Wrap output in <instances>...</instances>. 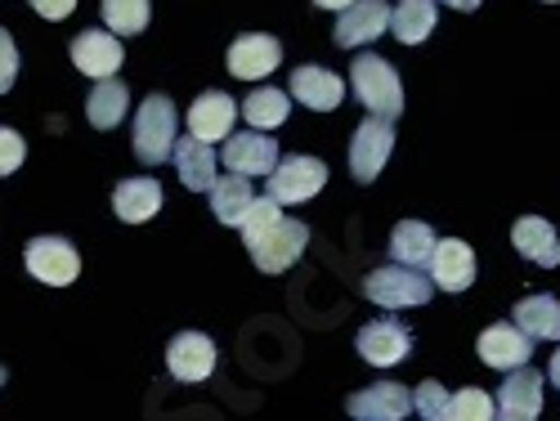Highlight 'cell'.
Instances as JSON below:
<instances>
[{
    "instance_id": "cell-1",
    "label": "cell",
    "mask_w": 560,
    "mask_h": 421,
    "mask_svg": "<svg viewBox=\"0 0 560 421\" xmlns=\"http://www.w3.org/2000/svg\"><path fill=\"white\" fill-rule=\"evenodd\" d=\"M238 229H243V243H247V252H252V260H256L260 273L292 269L301 260V252L310 247V229L301 220L283 215V207H278L273 198H256L243 211Z\"/></svg>"
},
{
    "instance_id": "cell-2",
    "label": "cell",
    "mask_w": 560,
    "mask_h": 421,
    "mask_svg": "<svg viewBox=\"0 0 560 421\" xmlns=\"http://www.w3.org/2000/svg\"><path fill=\"white\" fill-rule=\"evenodd\" d=\"M350 81H354V95L372 117H386L395 121L404 113V85L399 72L382 59V55H354L350 63Z\"/></svg>"
},
{
    "instance_id": "cell-3",
    "label": "cell",
    "mask_w": 560,
    "mask_h": 421,
    "mask_svg": "<svg viewBox=\"0 0 560 421\" xmlns=\"http://www.w3.org/2000/svg\"><path fill=\"white\" fill-rule=\"evenodd\" d=\"M363 296L382 309H412L431 301V278L412 265H386L363 278Z\"/></svg>"
},
{
    "instance_id": "cell-4",
    "label": "cell",
    "mask_w": 560,
    "mask_h": 421,
    "mask_svg": "<svg viewBox=\"0 0 560 421\" xmlns=\"http://www.w3.org/2000/svg\"><path fill=\"white\" fill-rule=\"evenodd\" d=\"M175 149V104L166 95H149L135 113V157L144 166H162Z\"/></svg>"
},
{
    "instance_id": "cell-5",
    "label": "cell",
    "mask_w": 560,
    "mask_h": 421,
    "mask_svg": "<svg viewBox=\"0 0 560 421\" xmlns=\"http://www.w3.org/2000/svg\"><path fill=\"white\" fill-rule=\"evenodd\" d=\"M390 153H395V121L368 117L354 130V139H350V175L359 184H372V179L382 175V166L390 162Z\"/></svg>"
},
{
    "instance_id": "cell-6",
    "label": "cell",
    "mask_w": 560,
    "mask_h": 421,
    "mask_svg": "<svg viewBox=\"0 0 560 421\" xmlns=\"http://www.w3.org/2000/svg\"><path fill=\"white\" fill-rule=\"evenodd\" d=\"M323 184H328V162L318 157H288L269 171V198L278 207H296V202H310Z\"/></svg>"
},
{
    "instance_id": "cell-7",
    "label": "cell",
    "mask_w": 560,
    "mask_h": 421,
    "mask_svg": "<svg viewBox=\"0 0 560 421\" xmlns=\"http://www.w3.org/2000/svg\"><path fill=\"white\" fill-rule=\"evenodd\" d=\"M23 260H27V273L40 278V283H50V288H68L72 278L81 273L77 247H72L68 238H55V233H45V238H32L27 252H23Z\"/></svg>"
},
{
    "instance_id": "cell-8",
    "label": "cell",
    "mask_w": 560,
    "mask_h": 421,
    "mask_svg": "<svg viewBox=\"0 0 560 421\" xmlns=\"http://www.w3.org/2000/svg\"><path fill=\"white\" fill-rule=\"evenodd\" d=\"M359 359L372 363V367H395L399 359H408L412 350V327H404L399 318H372L359 327Z\"/></svg>"
},
{
    "instance_id": "cell-9",
    "label": "cell",
    "mask_w": 560,
    "mask_h": 421,
    "mask_svg": "<svg viewBox=\"0 0 560 421\" xmlns=\"http://www.w3.org/2000/svg\"><path fill=\"white\" fill-rule=\"evenodd\" d=\"M493 412L502 421H534L542 412V377H538V367H529V363L511 367L502 390H498V399H493Z\"/></svg>"
},
{
    "instance_id": "cell-10",
    "label": "cell",
    "mask_w": 560,
    "mask_h": 421,
    "mask_svg": "<svg viewBox=\"0 0 560 421\" xmlns=\"http://www.w3.org/2000/svg\"><path fill=\"white\" fill-rule=\"evenodd\" d=\"M220 162L233 171V175H269L278 166V144L269 130H243V135H229L224 139V153Z\"/></svg>"
},
{
    "instance_id": "cell-11",
    "label": "cell",
    "mask_w": 560,
    "mask_h": 421,
    "mask_svg": "<svg viewBox=\"0 0 560 421\" xmlns=\"http://www.w3.org/2000/svg\"><path fill=\"white\" fill-rule=\"evenodd\" d=\"M386 27H390V5L386 0H354V5L341 10L332 40L341 45V50H359V45L377 40Z\"/></svg>"
},
{
    "instance_id": "cell-12",
    "label": "cell",
    "mask_w": 560,
    "mask_h": 421,
    "mask_svg": "<svg viewBox=\"0 0 560 421\" xmlns=\"http://www.w3.org/2000/svg\"><path fill=\"white\" fill-rule=\"evenodd\" d=\"M121 59H126L121 40H117L113 32H104V27H85V32L72 40V68L85 72V77H95V81L117 77Z\"/></svg>"
},
{
    "instance_id": "cell-13",
    "label": "cell",
    "mask_w": 560,
    "mask_h": 421,
    "mask_svg": "<svg viewBox=\"0 0 560 421\" xmlns=\"http://www.w3.org/2000/svg\"><path fill=\"white\" fill-rule=\"evenodd\" d=\"M166 367L175 382H207L215 372V341L207 332H179L171 346H166Z\"/></svg>"
},
{
    "instance_id": "cell-14",
    "label": "cell",
    "mask_w": 560,
    "mask_h": 421,
    "mask_svg": "<svg viewBox=\"0 0 560 421\" xmlns=\"http://www.w3.org/2000/svg\"><path fill=\"white\" fill-rule=\"evenodd\" d=\"M278 63H283V45H278L273 36H265V32H247V36H238L229 45V72L238 81H260Z\"/></svg>"
},
{
    "instance_id": "cell-15",
    "label": "cell",
    "mask_w": 560,
    "mask_h": 421,
    "mask_svg": "<svg viewBox=\"0 0 560 421\" xmlns=\"http://www.w3.org/2000/svg\"><path fill=\"white\" fill-rule=\"evenodd\" d=\"M427 269L435 273L440 292H466L476 283V252L466 247L462 238H435V252H431Z\"/></svg>"
},
{
    "instance_id": "cell-16",
    "label": "cell",
    "mask_w": 560,
    "mask_h": 421,
    "mask_svg": "<svg viewBox=\"0 0 560 421\" xmlns=\"http://www.w3.org/2000/svg\"><path fill=\"white\" fill-rule=\"evenodd\" d=\"M480 359H485V367H493V372H511V367H521V363H529V354H534V341L521 332L516 323H493V327H485L480 332Z\"/></svg>"
},
{
    "instance_id": "cell-17",
    "label": "cell",
    "mask_w": 560,
    "mask_h": 421,
    "mask_svg": "<svg viewBox=\"0 0 560 421\" xmlns=\"http://www.w3.org/2000/svg\"><path fill=\"white\" fill-rule=\"evenodd\" d=\"M346 408L359 421H399L412 412V390H404L399 382H377L368 390H354Z\"/></svg>"
},
{
    "instance_id": "cell-18",
    "label": "cell",
    "mask_w": 560,
    "mask_h": 421,
    "mask_svg": "<svg viewBox=\"0 0 560 421\" xmlns=\"http://www.w3.org/2000/svg\"><path fill=\"white\" fill-rule=\"evenodd\" d=\"M233 121H238V104H233V95H224V90H207V95H198L189 108V135H198L202 144L229 139Z\"/></svg>"
},
{
    "instance_id": "cell-19",
    "label": "cell",
    "mask_w": 560,
    "mask_h": 421,
    "mask_svg": "<svg viewBox=\"0 0 560 421\" xmlns=\"http://www.w3.org/2000/svg\"><path fill=\"white\" fill-rule=\"evenodd\" d=\"M292 95H296L310 113H332V108H341V100H346V81H341L337 72H328V68L305 63V68L292 72Z\"/></svg>"
},
{
    "instance_id": "cell-20",
    "label": "cell",
    "mask_w": 560,
    "mask_h": 421,
    "mask_svg": "<svg viewBox=\"0 0 560 421\" xmlns=\"http://www.w3.org/2000/svg\"><path fill=\"white\" fill-rule=\"evenodd\" d=\"M511 243H516V252L542 269H556L560 265V238L556 229L542 220V215H521L516 224H511Z\"/></svg>"
},
{
    "instance_id": "cell-21",
    "label": "cell",
    "mask_w": 560,
    "mask_h": 421,
    "mask_svg": "<svg viewBox=\"0 0 560 421\" xmlns=\"http://www.w3.org/2000/svg\"><path fill=\"white\" fill-rule=\"evenodd\" d=\"M171 162H175V171H179V184H184V189L207 194L211 184H215V153H211V144H202L198 135L179 139V144L171 149Z\"/></svg>"
},
{
    "instance_id": "cell-22",
    "label": "cell",
    "mask_w": 560,
    "mask_h": 421,
    "mask_svg": "<svg viewBox=\"0 0 560 421\" xmlns=\"http://www.w3.org/2000/svg\"><path fill=\"white\" fill-rule=\"evenodd\" d=\"M113 211L126 220V224H144L162 211V184L158 179H121L113 189Z\"/></svg>"
},
{
    "instance_id": "cell-23",
    "label": "cell",
    "mask_w": 560,
    "mask_h": 421,
    "mask_svg": "<svg viewBox=\"0 0 560 421\" xmlns=\"http://www.w3.org/2000/svg\"><path fill=\"white\" fill-rule=\"evenodd\" d=\"M431 252H435V229L431 224H422V220L395 224V233H390V260L412 265V269H427Z\"/></svg>"
},
{
    "instance_id": "cell-24",
    "label": "cell",
    "mask_w": 560,
    "mask_h": 421,
    "mask_svg": "<svg viewBox=\"0 0 560 421\" xmlns=\"http://www.w3.org/2000/svg\"><path fill=\"white\" fill-rule=\"evenodd\" d=\"M516 327L529 341H560V301L538 292L516 305Z\"/></svg>"
},
{
    "instance_id": "cell-25",
    "label": "cell",
    "mask_w": 560,
    "mask_h": 421,
    "mask_svg": "<svg viewBox=\"0 0 560 421\" xmlns=\"http://www.w3.org/2000/svg\"><path fill=\"white\" fill-rule=\"evenodd\" d=\"M126 108H130V90H126V81H113V77L95 81V90H90V100H85V117L95 130H113L126 117Z\"/></svg>"
},
{
    "instance_id": "cell-26",
    "label": "cell",
    "mask_w": 560,
    "mask_h": 421,
    "mask_svg": "<svg viewBox=\"0 0 560 421\" xmlns=\"http://www.w3.org/2000/svg\"><path fill=\"white\" fill-rule=\"evenodd\" d=\"M211 211H215V220L220 224H233V229H238V220H243V211L256 202V194H252V184H247V175H215V184H211Z\"/></svg>"
},
{
    "instance_id": "cell-27",
    "label": "cell",
    "mask_w": 560,
    "mask_h": 421,
    "mask_svg": "<svg viewBox=\"0 0 560 421\" xmlns=\"http://www.w3.org/2000/svg\"><path fill=\"white\" fill-rule=\"evenodd\" d=\"M238 113L247 117V126L252 130H278L288 117H292V104H288V95L283 90H273V85H256L252 95L238 104Z\"/></svg>"
},
{
    "instance_id": "cell-28",
    "label": "cell",
    "mask_w": 560,
    "mask_h": 421,
    "mask_svg": "<svg viewBox=\"0 0 560 421\" xmlns=\"http://www.w3.org/2000/svg\"><path fill=\"white\" fill-rule=\"evenodd\" d=\"M435 0H399V5L390 10V27H395V40L404 45H422L431 32H435Z\"/></svg>"
},
{
    "instance_id": "cell-29",
    "label": "cell",
    "mask_w": 560,
    "mask_h": 421,
    "mask_svg": "<svg viewBox=\"0 0 560 421\" xmlns=\"http://www.w3.org/2000/svg\"><path fill=\"white\" fill-rule=\"evenodd\" d=\"M104 23H108V32H117V36H139L149 27V19H153V5L149 0H104Z\"/></svg>"
},
{
    "instance_id": "cell-30",
    "label": "cell",
    "mask_w": 560,
    "mask_h": 421,
    "mask_svg": "<svg viewBox=\"0 0 560 421\" xmlns=\"http://www.w3.org/2000/svg\"><path fill=\"white\" fill-rule=\"evenodd\" d=\"M448 417H453V421H489V417H498V412H493V399H489L485 390L466 386V390L448 395ZM448 417H444V421H448Z\"/></svg>"
},
{
    "instance_id": "cell-31",
    "label": "cell",
    "mask_w": 560,
    "mask_h": 421,
    "mask_svg": "<svg viewBox=\"0 0 560 421\" xmlns=\"http://www.w3.org/2000/svg\"><path fill=\"white\" fill-rule=\"evenodd\" d=\"M412 412H422L427 421H444L448 417V390L440 382H422L412 390Z\"/></svg>"
},
{
    "instance_id": "cell-32",
    "label": "cell",
    "mask_w": 560,
    "mask_h": 421,
    "mask_svg": "<svg viewBox=\"0 0 560 421\" xmlns=\"http://www.w3.org/2000/svg\"><path fill=\"white\" fill-rule=\"evenodd\" d=\"M23 157H27V139L10 126H0V175H14L23 166Z\"/></svg>"
},
{
    "instance_id": "cell-33",
    "label": "cell",
    "mask_w": 560,
    "mask_h": 421,
    "mask_svg": "<svg viewBox=\"0 0 560 421\" xmlns=\"http://www.w3.org/2000/svg\"><path fill=\"white\" fill-rule=\"evenodd\" d=\"M14 77H19V50H14V36L0 27V95L14 85Z\"/></svg>"
},
{
    "instance_id": "cell-34",
    "label": "cell",
    "mask_w": 560,
    "mask_h": 421,
    "mask_svg": "<svg viewBox=\"0 0 560 421\" xmlns=\"http://www.w3.org/2000/svg\"><path fill=\"white\" fill-rule=\"evenodd\" d=\"M32 10H36L40 19H50V23H59V19H68V14L77 10V0H32Z\"/></svg>"
},
{
    "instance_id": "cell-35",
    "label": "cell",
    "mask_w": 560,
    "mask_h": 421,
    "mask_svg": "<svg viewBox=\"0 0 560 421\" xmlns=\"http://www.w3.org/2000/svg\"><path fill=\"white\" fill-rule=\"evenodd\" d=\"M448 10H462V14H471V10H480V0H444Z\"/></svg>"
},
{
    "instance_id": "cell-36",
    "label": "cell",
    "mask_w": 560,
    "mask_h": 421,
    "mask_svg": "<svg viewBox=\"0 0 560 421\" xmlns=\"http://www.w3.org/2000/svg\"><path fill=\"white\" fill-rule=\"evenodd\" d=\"M314 5H318V10H337V14H341L346 5H354V0H314Z\"/></svg>"
},
{
    "instance_id": "cell-37",
    "label": "cell",
    "mask_w": 560,
    "mask_h": 421,
    "mask_svg": "<svg viewBox=\"0 0 560 421\" xmlns=\"http://www.w3.org/2000/svg\"><path fill=\"white\" fill-rule=\"evenodd\" d=\"M547 377H551V386H560V350H556L551 363H547Z\"/></svg>"
},
{
    "instance_id": "cell-38",
    "label": "cell",
    "mask_w": 560,
    "mask_h": 421,
    "mask_svg": "<svg viewBox=\"0 0 560 421\" xmlns=\"http://www.w3.org/2000/svg\"><path fill=\"white\" fill-rule=\"evenodd\" d=\"M0 386H5V367H0Z\"/></svg>"
},
{
    "instance_id": "cell-39",
    "label": "cell",
    "mask_w": 560,
    "mask_h": 421,
    "mask_svg": "<svg viewBox=\"0 0 560 421\" xmlns=\"http://www.w3.org/2000/svg\"><path fill=\"white\" fill-rule=\"evenodd\" d=\"M547 5H556V0H547Z\"/></svg>"
}]
</instances>
